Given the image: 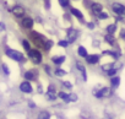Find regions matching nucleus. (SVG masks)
<instances>
[{
    "label": "nucleus",
    "mask_w": 125,
    "mask_h": 119,
    "mask_svg": "<svg viewBox=\"0 0 125 119\" xmlns=\"http://www.w3.org/2000/svg\"><path fill=\"white\" fill-rule=\"evenodd\" d=\"M31 38H32V41L34 42L36 45H38V47H43V48H44V44H45L47 39H45L42 34H39L38 32H32V33H31Z\"/></svg>",
    "instance_id": "nucleus-1"
},
{
    "label": "nucleus",
    "mask_w": 125,
    "mask_h": 119,
    "mask_svg": "<svg viewBox=\"0 0 125 119\" xmlns=\"http://www.w3.org/2000/svg\"><path fill=\"white\" fill-rule=\"evenodd\" d=\"M28 56L34 64H39L42 62V54L36 49H30L28 50Z\"/></svg>",
    "instance_id": "nucleus-2"
},
{
    "label": "nucleus",
    "mask_w": 125,
    "mask_h": 119,
    "mask_svg": "<svg viewBox=\"0 0 125 119\" xmlns=\"http://www.w3.org/2000/svg\"><path fill=\"white\" fill-rule=\"evenodd\" d=\"M6 55L10 56L11 59H14V60H16V62H23V56H22V54H21L20 52H17V50L8 49V50H6Z\"/></svg>",
    "instance_id": "nucleus-3"
},
{
    "label": "nucleus",
    "mask_w": 125,
    "mask_h": 119,
    "mask_svg": "<svg viewBox=\"0 0 125 119\" xmlns=\"http://www.w3.org/2000/svg\"><path fill=\"white\" fill-rule=\"evenodd\" d=\"M112 9H113V11H114L115 14L125 16V6H123L121 4L115 3V4H113V5H112Z\"/></svg>",
    "instance_id": "nucleus-4"
},
{
    "label": "nucleus",
    "mask_w": 125,
    "mask_h": 119,
    "mask_svg": "<svg viewBox=\"0 0 125 119\" xmlns=\"http://www.w3.org/2000/svg\"><path fill=\"white\" fill-rule=\"evenodd\" d=\"M11 12H12L15 16H17V17H21V16L25 15V10H23V8L20 6V5H15V6L11 9Z\"/></svg>",
    "instance_id": "nucleus-5"
},
{
    "label": "nucleus",
    "mask_w": 125,
    "mask_h": 119,
    "mask_svg": "<svg viewBox=\"0 0 125 119\" xmlns=\"http://www.w3.org/2000/svg\"><path fill=\"white\" fill-rule=\"evenodd\" d=\"M77 36H79V32H77L76 30H74V28L69 30V31H68V41H69V43L75 42L76 38H77Z\"/></svg>",
    "instance_id": "nucleus-6"
},
{
    "label": "nucleus",
    "mask_w": 125,
    "mask_h": 119,
    "mask_svg": "<svg viewBox=\"0 0 125 119\" xmlns=\"http://www.w3.org/2000/svg\"><path fill=\"white\" fill-rule=\"evenodd\" d=\"M20 90L22 92H25V93H31L32 92V86H31V84L28 81H25V82H22L20 85Z\"/></svg>",
    "instance_id": "nucleus-7"
},
{
    "label": "nucleus",
    "mask_w": 125,
    "mask_h": 119,
    "mask_svg": "<svg viewBox=\"0 0 125 119\" xmlns=\"http://www.w3.org/2000/svg\"><path fill=\"white\" fill-rule=\"evenodd\" d=\"M21 25H22V27H25V28H32L33 27V20L31 19V17H25L23 20H22V22H21Z\"/></svg>",
    "instance_id": "nucleus-8"
},
{
    "label": "nucleus",
    "mask_w": 125,
    "mask_h": 119,
    "mask_svg": "<svg viewBox=\"0 0 125 119\" xmlns=\"http://www.w3.org/2000/svg\"><path fill=\"white\" fill-rule=\"evenodd\" d=\"M37 75H38V73L36 71V70H28L26 74H25V77H26V80H36L37 79Z\"/></svg>",
    "instance_id": "nucleus-9"
},
{
    "label": "nucleus",
    "mask_w": 125,
    "mask_h": 119,
    "mask_svg": "<svg viewBox=\"0 0 125 119\" xmlns=\"http://www.w3.org/2000/svg\"><path fill=\"white\" fill-rule=\"evenodd\" d=\"M86 60H87L88 64H97V63L99 62V56L96 55V54H93V55H87V56H86Z\"/></svg>",
    "instance_id": "nucleus-10"
},
{
    "label": "nucleus",
    "mask_w": 125,
    "mask_h": 119,
    "mask_svg": "<svg viewBox=\"0 0 125 119\" xmlns=\"http://www.w3.org/2000/svg\"><path fill=\"white\" fill-rule=\"evenodd\" d=\"M48 98L49 99H55V87L50 85L48 87Z\"/></svg>",
    "instance_id": "nucleus-11"
},
{
    "label": "nucleus",
    "mask_w": 125,
    "mask_h": 119,
    "mask_svg": "<svg viewBox=\"0 0 125 119\" xmlns=\"http://www.w3.org/2000/svg\"><path fill=\"white\" fill-rule=\"evenodd\" d=\"M102 9H103V8H102V5H101V4H98V3L92 4V10H93V12H94V14H97V15H98V14L102 11Z\"/></svg>",
    "instance_id": "nucleus-12"
},
{
    "label": "nucleus",
    "mask_w": 125,
    "mask_h": 119,
    "mask_svg": "<svg viewBox=\"0 0 125 119\" xmlns=\"http://www.w3.org/2000/svg\"><path fill=\"white\" fill-rule=\"evenodd\" d=\"M104 39H105V42H107V43H109L110 45L115 44V38L113 37V34H112V33H108V34L104 37Z\"/></svg>",
    "instance_id": "nucleus-13"
},
{
    "label": "nucleus",
    "mask_w": 125,
    "mask_h": 119,
    "mask_svg": "<svg viewBox=\"0 0 125 119\" xmlns=\"http://www.w3.org/2000/svg\"><path fill=\"white\" fill-rule=\"evenodd\" d=\"M101 95H102V97H109V96H112V90L108 87H103L101 90Z\"/></svg>",
    "instance_id": "nucleus-14"
},
{
    "label": "nucleus",
    "mask_w": 125,
    "mask_h": 119,
    "mask_svg": "<svg viewBox=\"0 0 125 119\" xmlns=\"http://www.w3.org/2000/svg\"><path fill=\"white\" fill-rule=\"evenodd\" d=\"M53 62H54L55 64L60 65V64H62V63L65 62V56H64V55H61V56H54V58H53Z\"/></svg>",
    "instance_id": "nucleus-15"
},
{
    "label": "nucleus",
    "mask_w": 125,
    "mask_h": 119,
    "mask_svg": "<svg viewBox=\"0 0 125 119\" xmlns=\"http://www.w3.org/2000/svg\"><path fill=\"white\" fill-rule=\"evenodd\" d=\"M76 66H77V69L80 70V73H81V75H82V79H83V80H87V76H86V69H85V66H83V65H81V64H79V63H77V65H76Z\"/></svg>",
    "instance_id": "nucleus-16"
},
{
    "label": "nucleus",
    "mask_w": 125,
    "mask_h": 119,
    "mask_svg": "<svg viewBox=\"0 0 125 119\" xmlns=\"http://www.w3.org/2000/svg\"><path fill=\"white\" fill-rule=\"evenodd\" d=\"M71 14L75 16V17H77V19H82L83 16H82V14H81V11L80 10H77V9H71Z\"/></svg>",
    "instance_id": "nucleus-17"
},
{
    "label": "nucleus",
    "mask_w": 125,
    "mask_h": 119,
    "mask_svg": "<svg viewBox=\"0 0 125 119\" xmlns=\"http://www.w3.org/2000/svg\"><path fill=\"white\" fill-rule=\"evenodd\" d=\"M77 53H79V55L80 56H87V50H86V48L85 47H79V49H77Z\"/></svg>",
    "instance_id": "nucleus-18"
},
{
    "label": "nucleus",
    "mask_w": 125,
    "mask_h": 119,
    "mask_svg": "<svg viewBox=\"0 0 125 119\" xmlns=\"http://www.w3.org/2000/svg\"><path fill=\"white\" fill-rule=\"evenodd\" d=\"M110 82H112V86H113V87H118L119 84H120V79H119L118 76H115V77H113V79L110 80Z\"/></svg>",
    "instance_id": "nucleus-19"
},
{
    "label": "nucleus",
    "mask_w": 125,
    "mask_h": 119,
    "mask_svg": "<svg viewBox=\"0 0 125 119\" xmlns=\"http://www.w3.org/2000/svg\"><path fill=\"white\" fill-rule=\"evenodd\" d=\"M59 97H60L61 99H64L65 102H70V95H66V93H64V92H60V93H59Z\"/></svg>",
    "instance_id": "nucleus-20"
},
{
    "label": "nucleus",
    "mask_w": 125,
    "mask_h": 119,
    "mask_svg": "<svg viewBox=\"0 0 125 119\" xmlns=\"http://www.w3.org/2000/svg\"><path fill=\"white\" fill-rule=\"evenodd\" d=\"M38 118H39V119H48V118H50V114H49V112H47V110H44V112H42V113H39V115H38Z\"/></svg>",
    "instance_id": "nucleus-21"
},
{
    "label": "nucleus",
    "mask_w": 125,
    "mask_h": 119,
    "mask_svg": "<svg viewBox=\"0 0 125 119\" xmlns=\"http://www.w3.org/2000/svg\"><path fill=\"white\" fill-rule=\"evenodd\" d=\"M55 75L59 76V77L65 76V75H66V71H65V70H62V69H56V70H55Z\"/></svg>",
    "instance_id": "nucleus-22"
},
{
    "label": "nucleus",
    "mask_w": 125,
    "mask_h": 119,
    "mask_svg": "<svg viewBox=\"0 0 125 119\" xmlns=\"http://www.w3.org/2000/svg\"><path fill=\"white\" fill-rule=\"evenodd\" d=\"M115 30H116V25H109L108 27H107V32L108 33H114L115 32Z\"/></svg>",
    "instance_id": "nucleus-23"
},
{
    "label": "nucleus",
    "mask_w": 125,
    "mask_h": 119,
    "mask_svg": "<svg viewBox=\"0 0 125 119\" xmlns=\"http://www.w3.org/2000/svg\"><path fill=\"white\" fill-rule=\"evenodd\" d=\"M22 45H23V48H25L27 52L31 49V47H30V42H28V41H26V39H23V41H22Z\"/></svg>",
    "instance_id": "nucleus-24"
},
{
    "label": "nucleus",
    "mask_w": 125,
    "mask_h": 119,
    "mask_svg": "<svg viewBox=\"0 0 125 119\" xmlns=\"http://www.w3.org/2000/svg\"><path fill=\"white\" fill-rule=\"evenodd\" d=\"M103 53H104L105 55H112V56H113V58H115V59L119 56V54H115V53H114V52H112V50H105V52H103Z\"/></svg>",
    "instance_id": "nucleus-25"
},
{
    "label": "nucleus",
    "mask_w": 125,
    "mask_h": 119,
    "mask_svg": "<svg viewBox=\"0 0 125 119\" xmlns=\"http://www.w3.org/2000/svg\"><path fill=\"white\" fill-rule=\"evenodd\" d=\"M52 47H53V42H52V41H47L45 44H44V49H45V50H49Z\"/></svg>",
    "instance_id": "nucleus-26"
},
{
    "label": "nucleus",
    "mask_w": 125,
    "mask_h": 119,
    "mask_svg": "<svg viewBox=\"0 0 125 119\" xmlns=\"http://www.w3.org/2000/svg\"><path fill=\"white\" fill-rule=\"evenodd\" d=\"M69 44H70V43H69V41H59V45H60V47H62V48H66Z\"/></svg>",
    "instance_id": "nucleus-27"
},
{
    "label": "nucleus",
    "mask_w": 125,
    "mask_h": 119,
    "mask_svg": "<svg viewBox=\"0 0 125 119\" xmlns=\"http://www.w3.org/2000/svg\"><path fill=\"white\" fill-rule=\"evenodd\" d=\"M59 4L62 6V8H66L69 5V0H59Z\"/></svg>",
    "instance_id": "nucleus-28"
},
{
    "label": "nucleus",
    "mask_w": 125,
    "mask_h": 119,
    "mask_svg": "<svg viewBox=\"0 0 125 119\" xmlns=\"http://www.w3.org/2000/svg\"><path fill=\"white\" fill-rule=\"evenodd\" d=\"M97 16H98V17H99L101 20H104V19H108V14H105V12H102V11H101V12H99V14H98Z\"/></svg>",
    "instance_id": "nucleus-29"
},
{
    "label": "nucleus",
    "mask_w": 125,
    "mask_h": 119,
    "mask_svg": "<svg viewBox=\"0 0 125 119\" xmlns=\"http://www.w3.org/2000/svg\"><path fill=\"white\" fill-rule=\"evenodd\" d=\"M116 73V69L115 68H113V69H109V70H107V75H109V76H113L114 74Z\"/></svg>",
    "instance_id": "nucleus-30"
},
{
    "label": "nucleus",
    "mask_w": 125,
    "mask_h": 119,
    "mask_svg": "<svg viewBox=\"0 0 125 119\" xmlns=\"http://www.w3.org/2000/svg\"><path fill=\"white\" fill-rule=\"evenodd\" d=\"M3 70H4L5 75H9V74H10V71H9V69H8V66H6L5 64H3Z\"/></svg>",
    "instance_id": "nucleus-31"
},
{
    "label": "nucleus",
    "mask_w": 125,
    "mask_h": 119,
    "mask_svg": "<svg viewBox=\"0 0 125 119\" xmlns=\"http://www.w3.org/2000/svg\"><path fill=\"white\" fill-rule=\"evenodd\" d=\"M64 86H65V87H68V88H71V87H73V85H71L69 81H64Z\"/></svg>",
    "instance_id": "nucleus-32"
},
{
    "label": "nucleus",
    "mask_w": 125,
    "mask_h": 119,
    "mask_svg": "<svg viewBox=\"0 0 125 119\" xmlns=\"http://www.w3.org/2000/svg\"><path fill=\"white\" fill-rule=\"evenodd\" d=\"M120 37H121L123 39H125V30H121V31H120Z\"/></svg>",
    "instance_id": "nucleus-33"
},
{
    "label": "nucleus",
    "mask_w": 125,
    "mask_h": 119,
    "mask_svg": "<svg viewBox=\"0 0 125 119\" xmlns=\"http://www.w3.org/2000/svg\"><path fill=\"white\" fill-rule=\"evenodd\" d=\"M87 27H88V28H91V30H92V28H93V27H94V25H93V23H92V22H88V23H87Z\"/></svg>",
    "instance_id": "nucleus-34"
},
{
    "label": "nucleus",
    "mask_w": 125,
    "mask_h": 119,
    "mask_svg": "<svg viewBox=\"0 0 125 119\" xmlns=\"http://www.w3.org/2000/svg\"><path fill=\"white\" fill-rule=\"evenodd\" d=\"M45 71H47V73H48V74H49V71H50V69H49V68H48V66H45Z\"/></svg>",
    "instance_id": "nucleus-35"
}]
</instances>
